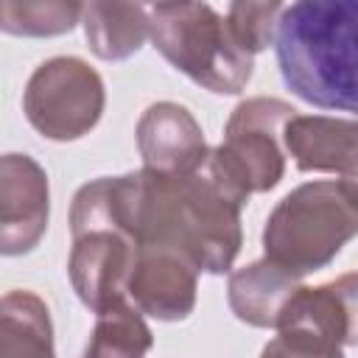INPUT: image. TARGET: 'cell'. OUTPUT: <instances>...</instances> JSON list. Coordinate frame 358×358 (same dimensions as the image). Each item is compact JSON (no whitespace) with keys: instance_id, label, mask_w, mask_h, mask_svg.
Segmentation results:
<instances>
[{"instance_id":"obj_1","label":"cell","mask_w":358,"mask_h":358,"mask_svg":"<svg viewBox=\"0 0 358 358\" xmlns=\"http://www.w3.org/2000/svg\"><path fill=\"white\" fill-rule=\"evenodd\" d=\"M246 201L249 193L210 157L182 176L143 168L131 173V238L137 246H179L201 271L224 274L243 246L241 210Z\"/></svg>"},{"instance_id":"obj_2","label":"cell","mask_w":358,"mask_h":358,"mask_svg":"<svg viewBox=\"0 0 358 358\" xmlns=\"http://www.w3.org/2000/svg\"><path fill=\"white\" fill-rule=\"evenodd\" d=\"M274 48L280 76L299 101L358 115V0H294Z\"/></svg>"},{"instance_id":"obj_3","label":"cell","mask_w":358,"mask_h":358,"mask_svg":"<svg viewBox=\"0 0 358 358\" xmlns=\"http://www.w3.org/2000/svg\"><path fill=\"white\" fill-rule=\"evenodd\" d=\"M358 235V201L341 179H313L277 201L263 227V252L305 277L330 266Z\"/></svg>"},{"instance_id":"obj_4","label":"cell","mask_w":358,"mask_h":358,"mask_svg":"<svg viewBox=\"0 0 358 358\" xmlns=\"http://www.w3.org/2000/svg\"><path fill=\"white\" fill-rule=\"evenodd\" d=\"M151 45L168 64L215 95L243 92L255 70L252 53L235 42L227 17L204 0L154 8Z\"/></svg>"},{"instance_id":"obj_5","label":"cell","mask_w":358,"mask_h":358,"mask_svg":"<svg viewBox=\"0 0 358 358\" xmlns=\"http://www.w3.org/2000/svg\"><path fill=\"white\" fill-rule=\"evenodd\" d=\"M277 336L263 347L266 355L341 358L358 347V271L322 285H299L285 302Z\"/></svg>"},{"instance_id":"obj_6","label":"cell","mask_w":358,"mask_h":358,"mask_svg":"<svg viewBox=\"0 0 358 358\" xmlns=\"http://www.w3.org/2000/svg\"><path fill=\"white\" fill-rule=\"evenodd\" d=\"M294 115L296 109L280 98L241 101L227 120L224 140L210 148V159L249 196L274 190L285 173V123Z\"/></svg>"},{"instance_id":"obj_7","label":"cell","mask_w":358,"mask_h":358,"mask_svg":"<svg viewBox=\"0 0 358 358\" xmlns=\"http://www.w3.org/2000/svg\"><path fill=\"white\" fill-rule=\"evenodd\" d=\"M103 106V78L78 56H53L42 62L22 90V112L28 123L53 143H70L90 134L98 126Z\"/></svg>"},{"instance_id":"obj_8","label":"cell","mask_w":358,"mask_h":358,"mask_svg":"<svg viewBox=\"0 0 358 358\" xmlns=\"http://www.w3.org/2000/svg\"><path fill=\"white\" fill-rule=\"evenodd\" d=\"M201 268L171 243H140L129 274V299L157 322H182L196 308Z\"/></svg>"},{"instance_id":"obj_9","label":"cell","mask_w":358,"mask_h":358,"mask_svg":"<svg viewBox=\"0 0 358 358\" xmlns=\"http://www.w3.org/2000/svg\"><path fill=\"white\" fill-rule=\"evenodd\" d=\"M50 221V185L45 168L28 154L0 159V252L28 255L39 246Z\"/></svg>"},{"instance_id":"obj_10","label":"cell","mask_w":358,"mask_h":358,"mask_svg":"<svg viewBox=\"0 0 358 358\" xmlns=\"http://www.w3.org/2000/svg\"><path fill=\"white\" fill-rule=\"evenodd\" d=\"M134 257L137 243L117 229H90L73 235L67 274L76 296L92 313L126 299Z\"/></svg>"},{"instance_id":"obj_11","label":"cell","mask_w":358,"mask_h":358,"mask_svg":"<svg viewBox=\"0 0 358 358\" xmlns=\"http://www.w3.org/2000/svg\"><path fill=\"white\" fill-rule=\"evenodd\" d=\"M137 151L143 168L165 176H182L210 157L204 131L193 112L176 101L151 103L137 120Z\"/></svg>"},{"instance_id":"obj_12","label":"cell","mask_w":358,"mask_h":358,"mask_svg":"<svg viewBox=\"0 0 358 358\" xmlns=\"http://www.w3.org/2000/svg\"><path fill=\"white\" fill-rule=\"evenodd\" d=\"M285 151L305 173H350L358 168V117L294 115L285 123Z\"/></svg>"},{"instance_id":"obj_13","label":"cell","mask_w":358,"mask_h":358,"mask_svg":"<svg viewBox=\"0 0 358 358\" xmlns=\"http://www.w3.org/2000/svg\"><path fill=\"white\" fill-rule=\"evenodd\" d=\"M302 285V277L260 257L243 268H235L227 282V302L238 322L249 327H274L291 294Z\"/></svg>"},{"instance_id":"obj_14","label":"cell","mask_w":358,"mask_h":358,"mask_svg":"<svg viewBox=\"0 0 358 358\" xmlns=\"http://www.w3.org/2000/svg\"><path fill=\"white\" fill-rule=\"evenodd\" d=\"M84 36L103 62H123L151 39V14L140 0H87Z\"/></svg>"},{"instance_id":"obj_15","label":"cell","mask_w":358,"mask_h":358,"mask_svg":"<svg viewBox=\"0 0 358 358\" xmlns=\"http://www.w3.org/2000/svg\"><path fill=\"white\" fill-rule=\"evenodd\" d=\"M53 322L42 296L34 291H8L0 302V355L53 358Z\"/></svg>"},{"instance_id":"obj_16","label":"cell","mask_w":358,"mask_h":358,"mask_svg":"<svg viewBox=\"0 0 358 358\" xmlns=\"http://www.w3.org/2000/svg\"><path fill=\"white\" fill-rule=\"evenodd\" d=\"M154 347L151 327L143 319V310L126 296L95 313V327L87 341V355L92 358H137Z\"/></svg>"},{"instance_id":"obj_17","label":"cell","mask_w":358,"mask_h":358,"mask_svg":"<svg viewBox=\"0 0 358 358\" xmlns=\"http://www.w3.org/2000/svg\"><path fill=\"white\" fill-rule=\"evenodd\" d=\"M87 0H0V28L8 36L50 39L84 20Z\"/></svg>"},{"instance_id":"obj_18","label":"cell","mask_w":358,"mask_h":358,"mask_svg":"<svg viewBox=\"0 0 358 358\" xmlns=\"http://www.w3.org/2000/svg\"><path fill=\"white\" fill-rule=\"evenodd\" d=\"M282 3L285 0H229L227 25L235 42L252 56L274 45L282 17Z\"/></svg>"},{"instance_id":"obj_19","label":"cell","mask_w":358,"mask_h":358,"mask_svg":"<svg viewBox=\"0 0 358 358\" xmlns=\"http://www.w3.org/2000/svg\"><path fill=\"white\" fill-rule=\"evenodd\" d=\"M341 185H344V187H347V193L358 201V168H355V171H350V173H344V176H341Z\"/></svg>"},{"instance_id":"obj_20","label":"cell","mask_w":358,"mask_h":358,"mask_svg":"<svg viewBox=\"0 0 358 358\" xmlns=\"http://www.w3.org/2000/svg\"><path fill=\"white\" fill-rule=\"evenodd\" d=\"M140 3H148L154 8H162V6H171V3H179V0H140Z\"/></svg>"}]
</instances>
